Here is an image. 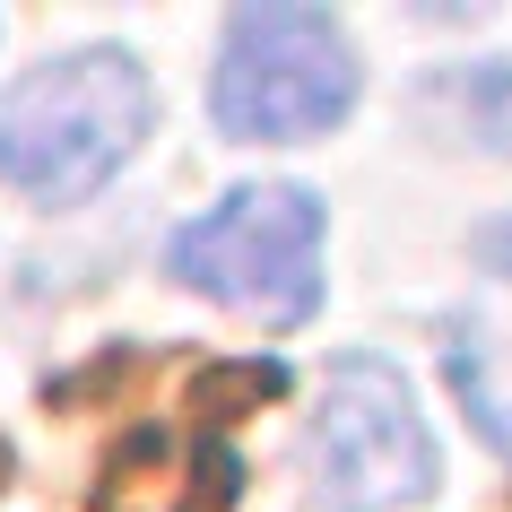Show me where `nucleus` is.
I'll use <instances>...</instances> for the list:
<instances>
[{"instance_id":"5","label":"nucleus","mask_w":512,"mask_h":512,"mask_svg":"<svg viewBox=\"0 0 512 512\" xmlns=\"http://www.w3.org/2000/svg\"><path fill=\"white\" fill-rule=\"evenodd\" d=\"M417 105L443 139L460 148H486V157H512V53L495 61H443L426 87H417Z\"/></svg>"},{"instance_id":"9","label":"nucleus","mask_w":512,"mask_h":512,"mask_svg":"<svg viewBox=\"0 0 512 512\" xmlns=\"http://www.w3.org/2000/svg\"><path fill=\"white\" fill-rule=\"evenodd\" d=\"M9 469H18V460H9V443H0V495H9Z\"/></svg>"},{"instance_id":"6","label":"nucleus","mask_w":512,"mask_h":512,"mask_svg":"<svg viewBox=\"0 0 512 512\" xmlns=\"http://www.w3.org/2000/svg\"><path fill=\"white\" fill-rule=\"evenodd\" d=\"M287 391V365L278 356H243V365H209V374L191 382V408L200 417H226V408H261Z\"/></svg>"},{"instance_id":"8","label":"nucleus","mask_w":512,"mask_h":512,"mask_svg":"<svg viewBox=\"0 0 512 512\" xmlns=\"http://www.w3.org/2000/svg\"><path fill=\"white\" fill-rule=\"evenodd\" d=\"M478 261L495 278H512V217H495V226H478Z\"/></svg>"},{"instance_id":"4","label":"nucleus","mask_w":512,"mask_h":512,"mask_svg":"<svg viewBox=\"0 0 512 512\" xmlns=\"http://www.w3.org/2000/svg\"><path fill=\"white\" fill-rule=\"evenodd\" d=\"M304 478H313V512H400L443 486V443L417 417V391L391 356H330L304 426Z\"/></svg>"},{"instance_id":"3","label":"nucleus","mask_w":512,"mask_h":512,"mask_svg":"<svg viewBox=\"0 0 512 512\" xmlns=\"http://www.w3.org/2000/svg\"><path fill=\"white\" fill-rule=\"evenodd\" d=\"M322 235L330 209L313 183H235L165 235V278L261 330H304L322 313Z\"/></svg>"},{"instance_id":"2","label":"nucleus","mask_w":512,"mask_h":512,"mask_svg":"<svg viewBox=\"0 0 512 512\" xmlns=\"http://www.w3.org/2000/svg\"><path fill=\"white\" fill-rule=\"evenodd\" d=\"M356 96H365L356 35L313 0H243L226 18V35H217L209 113L243 148L330 139L356 113Z\"/></svg>"},{"instance_id":"7","label":"nucleus","mask_w":512,"mask_h":512,"mask_svg":"<svg viewBox=\"0 0 512 512\" xmlns=\"http://www.w3.org/2000/svg\"><path fill=\"white\" fill-rule=\"evenodd\" d=\"M443 374H452V391H460V408H469V426L486 434V452L512 469V391H495L486 374H469L460 356H443Z\"/></svg>"},{"instance_id":"1","label":"nucleus","mask_w":512,"mask_h":512,"mask_svg":"<svg viewBox=\"0 0 512 512\" xmlns=\"http://www.w3.org/2000/svg\"><path fill=\"white\" fill-rule=\"evenodd\" d=\"M157 122V79L122 44L35 61L27 79L0 87V183L27 191L35 209H79L139 157Z\"/></svg>"}]
</instances>
